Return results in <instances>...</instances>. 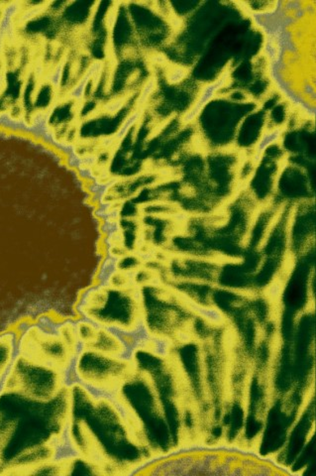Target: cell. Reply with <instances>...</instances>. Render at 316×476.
<instances>
[{
    "label": "cell",
    "mask_w": 316,
    "mask_h": 476,
    "mask_svg": "<svg viewBox=\"0 0 316 476\" xmlns=\"http://www.w3.org/2000/svg\"><path fill=\"white\" fill-rule=\"evenodd\" d=\"M285 15L281 0L272 2L271 6L267 9L251 10L249 13L252 23L262 32L264 38L271 40H274L284 29H287L284 26Z\"/></svg>",
    "instance_id": "1"
},
{
    "label": "cell",
    "mask_w": 316,
    "mask_h": 476,
    "mask_svg": "<svg viewBox=\"0 0 316 476\" xmlns=\"http://www.w3.org/2000/svg\"><path fill=\"white\" fill-rule=\"evenodd\" d=\"M269 77L274 89L278 94L294 108L298 109L307 118L314 119L316 114L315 104L305 99L299 91H297L291 81L286 79L283 73L269 66Z\"/></svg>",
    "instance_id": "2"
},
{
    "label": "cell",
    "mask_w": 316,
    "mask_h": 476,
    "mask_svg": "<svg viewBox=\"0 0 316 476\" xmlns=\"http://www.w3.org/2000/svg\"><path fill=\"white\" fill-rule=\"evenodd\" d=\"M229 79H230V72L225 71L214 82L206 85L202 89L199 95V97L195 101L193 106L189 110H187L182 116V119H181L182 123L190 124L194 122L196 118H198L201 115L203 109L217 96L218 93L226 87L227 83L229 82Z\"/></svg>",
    "instance_id": "3"
},
{
    "label": "cell",
    "mask_w": 316,
    "mask_h": 476,
    "mask_svg": "<svg viewBox=\"0 0 316 476\" xmlns=\"http://www.w3.org/2000/svg\"><path fill=\"white\" fill-rule=\"evenodd\" d=\"M103 63L100 61H93L86 70L85 74L80 78L76 85L71 88L68 93V98L73 101H82L87 93L89 84L95 78L100 79L103 72Z\"/></svg>",
    "instance_id": "4"
},
{
    "label": "cell",
    "mask_w": 316,
    "mask_h": 476,
    "mask_svg": "<svg viewBox=\"0 0 316 476\" xmlns=\"http://www.w3.org/2000/svg\"><path fill=\"white\" fill-rule=\"evenodd\" d=\"M284 126L269 127L263 131L254 146L253 154L264 156L269 148L274 146L283 136Z\"/></svg>",
    "instance_id": "5"
},
{
    "label": "cell",
    "mask_w": 316,
    "mask_h": 476,
    "mask_svg": "<svg viewBox=\"0 0 316 476\" xmlns=\"http://www.w3.org/2000/svg\"><path fill=\"white\" fill-rule=\"evenodd\" d=\"M143 111H144V108H135L122 122V124L118 127L117 131L115 132V134L113 135L116 142H119L121 140H123L126 135L128 134V132L131 130V128L141 119L142 115H143Z\"/></svg>",
    "instance_id": "6"
},
{
    "label": "cell",
    "mask_w": 316,
    "mask_h": 476,
    "mask_svg": "<svg viewBox=\"0 0 316 476\" xmlns=\"http://www.w3.org/2000/svg\"><path fill=\"white\" fill-rule=\"evenodd\" d=\"M157 88V81L155 78H150L145 85L143 86L137 99H136V108H144L145 104L148 102L152 95L154 94Z\"/></svg>",
    "instance_id": "7"
},
{
    "label": "cell",
    "mask_w": 316,
    "mask_h": 476,
    "mask_svg": "<svg viewBox=\"0 0 316 476\" xmlns=\"http://www.w3.org/2000/svg\"><path fill=\"white\" fill-rule=\"evenodd\" d=\"M126 102H127L126 96H120V97L114 98L104 103V105L102 106V111L111 116L116 115L124 108V106L126 105Z\"/></svg>",
    "instance_id": "8"
},
{
    "label": "cell",
    "mask_w": 316,
    "mask_h": 476,
    "mask_svg": "<svg viewBox=\"0 0 316 476\" xmlns=\"http://www.w3.org/2000/svg\"><path fill=\"white\" fill-rule=\"evenodd\" d=\"M65 65H66V60H62L61 62H59L49 77V83L51 87L55 90H59L62 86Z\"/></svg>",
    "instance_id": "9"
},
{
    "label": "cell",
    "mask_w": 316,
    "mask_h": 476,
    "mask_svg": "<svg viewBox=\"0 0 316 476\" xmlns=\"http://www.w3.org/2000/svg\"><path fill=\"white\" fill-rule=\"evenodd\" d=\"M188 75V71L182 67H175L168 72L167 75V82L170 85H179L181 84Z\"/></svg>",
    "instance_id": "10"
},
{
    "label": "cell",
    "mask_w": 316,
    "mask_h": 476,
    "mask_svg": "<svg viewBox=\"0 0 316 476\" xmlns=\"http://www.w3.org/2000/svg\"><path fill=\"white\" fill-rule=\"evenodd\" d=\"M262 53L263 57L268 61V63L273 61L277 57V48L274 41L269 38H264Z\"/></svg>",
    "instance_id": "11"
},
{
    "label": "cell",
    "mask_w": 316,
    "mask_h": 476,
    "mask_svg": "<svg viewBox=\"0 0 316 476\" xmlns=\"http://www.w3.org/2000/svg\"><path fill=\"white\" fill-rule=\"evenodd\" d=\"M299 92L305 99H307L308 101H310L312 103H315V100H316L315 87L310 80L304 79L302 81V83L300 85V91Z\"/></svg>",
    "instance_id": "12"
},
{
    "label": "cell",
    "mask_w": 316,
    "mask_h": 476,
    "mask_svg": "<svg viewBox=\"0 0 316 476\" xmlns=\"http://www.w3.org/2000/svg\"><path fill=\"white\" fill-rule=\"evenodd\" d=\"M305 2L301 0H288L283 1V10L287 14H292L304 6Z\"/></svg>",
    "instance_id": "13"
},
{
    "label": "cell",
    "mask_w": 316,
    "mask_h": 476,
    "mask_svg": "<svg viewBox=\"0 0 316 476\" xmlns=\"http://www.w3.org/2000/svg\"><path fill=\"white\" fill-rule=\"evenodd\" d=\"M116 140L114 138V136H111V135H108V136H104L101 138L100 142H99V145L101 148L103 149H110L112 148L115 144H116Z\"/></svg>",
    "instance_id": "14"
},
{
    "label": "cell",
    "mask_w": 316,
    "mask_h": 476,
    "mask_svg": "<svg viewBox=\"0 0 316 476\" xmlns=\"http://www.w3.org/2000/svg\"><path fill=\"white\" fill-rule=\"evenodd\" d=\"M304 9H305L307 17H311L315 14V6H314L313 2H305Z\"/></svg>",
    "instance_id": "15"
},
{
    "label": "cell",
    "mask_w": 316,
    "mask_h": 476,
    "mask_svg": "<svg viewBox=\"0 0 316 476\" xmlns=\"http://www.w3.org/2000/svg\"><path fill=\"white\" fill-rule=\"evenodd\" d=\"M152 62L155 65H165V63L167 62V59L163 55L158 54V55H154L152 57Z\"/></svg>",
    "instance_id": "16"
}]
</instances>
